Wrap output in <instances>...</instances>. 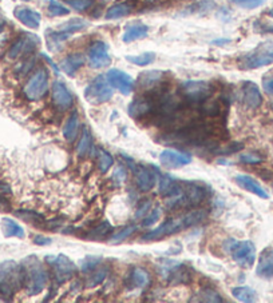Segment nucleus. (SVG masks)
I'll list each match as a JSON object with an SVG mask.
<instances>
[{
    "label": "nucleus",
    "instance_id": "50",
    "mask_svg": "<svg viewBox=\"0 0 273 303\" xmlns=\"http://www.w3.org/2000/svg\"><path fill=\"white\" fill-rule=\"evenodd\" d=\"M263 87H264V90H265V92H268V94L273 95V78L265 79L263 83Z\"/></svg>",
    "mask_w": 273,
    "mask_h": 303
},
{
    "label": "nucleus",
    "instance_id": "21",
    "mask_svg": "<svg viewBox=\"0 0 273 303\" xmlns=\"http://www.w3.org/2000/svg\"><path fill=\"white\" fill-rule=\"evenodd\" d=\"M234 180H236V183L241 187V188L249 191V192H252V194L257 195V197L263 198V199H268V198H269L268 192L264 190L263 187L260 186V183H257V182L253 179L252 176L244 175V174H238V175L234 176Z\"/></svg>",
    "mask_w": 273,
    "mask_h": 303
},
{
    "label": "nucleus",
    "instance_id": "12",
    "mask_svg": "<svg viewBox=\"0 0 273 303\" xmlns=\"http://www.w3.org/2000/svg\"><path fill=\"white\" fill-rule=\"evenodd\" d=\"M39 44V38L34 34H24L16 39V42L10 47L7 52L8 59H18L31 53Z\"/></svg>",
    "mask_w": 273,
    "mask_h": 303
},
{
    "label": "nucleus",
    "instance_id": "16",
    "mask_svg": "<svg viewBox=\"0 0 273 303\" xmlns=\"http://www.w3.org/2000/svg\"><path fill=\"white\" fill-rule=\"evenodd\" d=\"M160 163L166 169H181L192 163V156L177 150H163L160 154Z\"/></svg>",
    "mask_w": 273,
    "mask_h": 303
},
{
    "label": "nucleus",
    "instance_id": "4",
    "mask_svg": "<svg viewBox=\"0 0 273 303\" xmlns=\"http://www.w3.org/2000/svg\"><path fill=\"white\" fill-rule=\"evenodd\" d=\"M24 286V271L21 264L15 261H6L0 263V295L12 298L16 291Z\"/></svg>",
    "mask_w": 273,
    "mask_h": 303
},
{
    "label": "nucleus",
    "instance_id": "48",
    "mask_svg": "<svg viewBox=\"0 0 273 303\" xmlns=\"http://www.w3.org/2000/svg\"><path fill=\"white\" fill-rule=\"evenodd\" d=\"M51 242H53V239L48 238V236L36 235L35 238H34V243L39 244V246H47V244H50Z\"/></svg>",
    "mask_w": 273,
    "mask_h": 303
},
{
    "label": "nucleus",
    "instance_id": "23",
    "mask_svg": "<svg viewBox=\"0 0 273 303\" xmlns=\"http://www.w3.org/2000/svg\"><path fill=\"white\" fill-rule=\"evenodd\" d=\"M83 64H85V57L82 53H71L61 62V70L68 76H72Z\"/></svg>",
    "mask_w": 273,
    "mask_h": 303
},
{
    "label": "nucleus",
    "instance_id": "33",
    "mask_svg": "<svg viewBox=\"0 0 273 303\" xmlns=\"http://www.w3.org/2000/svg\"><path fill=\"white\" fill-rule=\"evenodd\" d=\"M87 27V23H86L85 20H82V19H71V20H68L67 23H64V24L59 25V31L62 32H66V34H70V35H72V34H75L77 31H81V30L86 29Z\"/></svg>",
    "mask_w": 273,
    "mask_h": 303
},
{
    "label": "nucleus",
    "instance_id": "51",
    "mask_svg": "<svg viewBox=\"0 0 273 303\" xmlns=\"http://www.w3.org/2000/svg\"><path fill=\"white\" fill-rule=\"evenodd\" d=\"M3 29H4V19L0 16V32L3 31Z\"/></svg>",
    "mask_w": 273,
    "mask_h": 303
},
{
    "label": "nucleus",
    "instance_id": "43",
    "mask_svg": "<svg viewBox=\"0 0 273 303\" xmlns=\"http://www.w3.org/2000/svg\"><path fill=\"white\" fill-rule=\"evenodd\" d=\"M48 12L51 16H66L70 14V10L67 7L62 6L61 3H58L57 0H51L48 4Z\"/></svg>",
    "mask_w": 273,
    "mask_h": 303
},
{
    "label": "nucleus",
    "instance_id": "53",
    "mask_svg": "<svg viewBox=\"0 0 273 303\" xmlns=\"http://www.w3.org/2000/svg\"><path fill=\"white\" fill-rule=\"evenodd\" d=\"M23 2H29V0H23Z\"/></svg>",
    "mask_w": 273,
    "mask_h": 303
},
{
    "label": "nucleus",
    "instance_id": "32",
    "mask_svg": "<svg viewBox=\"0 0 273 303\" xmlns=\"http://www.w3.org/2000/svg\"><path fill=\"white\" fill-rule=\"evenodd\" d=\"M126 60L130 62L132 64H135V66H139V67H145V66H149L152 64L154 60H156V53L154 52H143L141 55H135V57H132L129 55L126 57Z\"/></svg>",
    "mask_w": 273,
    "mask_h": 303
},
{
    "label": "nucleus",
    "instance_id": "20",
    "mask_svg": "<svg viewBox=\"0 0 273 303\" xmlns=\"http://www.w3.org/2000/svg\"><path fill=\"white\" fill-rule=\"evenodd\" d=\"M257 277L263 279H273V249H265L261 253L259 259V264L256 267Z\"/></svg>",
    "mask_w": 273,
    "mask_h": 303
},
{
    "label": "nucleus",
    "instance_id": "10",
    "mask_svg": "<svg viewBox=\"0 0 273 303\" xmlns=\"http://www.w3.org/2000/svg\"><path fill=\"white\" fill-rule=\"evenodd\" d=\"M233 261L242 268H251L255 264L256 247L251 240L234 242L231 247Z\"/></svg>",
    "mask_w": 273,
    "mask_h": 303
},
{
    "label": "nucleus",
    "instance_id": "52",
    "mask_svg": "<svg viewBox=\"0 0 273 303\" xmlns=\"http://www.w3.org/2000/svg\"><path fill=\"white\" fill-rule=\"evenodd\" d=\"M269 16H270V18H273V10L269 11Z\"/></svg>",
    "mask_w": 273,
    "mask_h": 303
},
{
    "label": "nucleus",
    "instance_id": "37",
    "mask_svg": "<svg viewBox=\"0 0 273 303\" xmlns=\"http://www.w3.org/2000/svg\"><path fill=\"white\" fill-rule=\"evenodd\" d=\"M110 231H111V225L107 222V221H105V222L101 223L100 226H96L95 229L91 230V231L89 233V235H87V238L92 240H100L102 239V238H105V236L110 233Z\"/></svg>",
    "mask_w": 273,
    "mask_h": 303
},
{
    "label": "nucleus",
    "instance_id": "46",
    "mask_svg": "<svg viewBox=\"0 0 273 303\" xmlns=\"http://www.w3.org/2000/svg\"><path fill=\"white\" fill-rule=\"evenodd\" d=\"M240 162L248 163V164H255V163L263 162V159L259 158V156L251 155V154H244V155L240 156Z\"/></svg>",
    "mask_w": 273,
    "mask_h": 303
},
{
    "label": "nucleus",
    "instance_id": "39",
    "mask_svg": "<svg viewBox=\"0 0 273 303\" xmlns=\"http://www.w3.org/2000/svg\"><path fill=\"white\" fill-rule=\"evenodd\" d=\"M15 215L31 225H38V223H42L43 221L42 215L36 214L35 211H30V210H18V211H15Z\"/></svg>",
    "mask_w": 273,
    "mask_h": 303
},
{
    "label": "nucleus",
    "instance_id": "17",
    "mask_svg": "<svg viewBox=\"0 0 273 303\" xmlns=\"http://www.w3.org/2000/svg\"><path fill=\"white\" fill-rule=\"evenodd\" d=\"M241 102L249 109H256L261 106L263 96L259 87L253 81H244L241 87Z\"/></svg>",
    "mask_w": 273,
    "mask_h": 303
},
{
    "label": "nucleus",
    "instance_id": "22",
    "mask_svg": "<svg viewBox=\"0 0 273 303\" xmlns=\"http://www.w3.org/2000/svg\"><path fill=\"white\" fill-rule=\"evenodd\" d=\"M149 34V29L147 25L142 24V23H133V24L126 25L123 35H122V40L125 43H132L134 40H139L146 38Z\"/></svg>",
    "mask_w": 273,
    "mask_h": 303
},
{
    "label": "nucleus",
    "instance_id": "19",
    "mask_svg": "<svg viewBox=\"0 0 273 303\" xmlns=\"http://www.w3.org/2000/svg\"><path fill=\"white\" fill-rule=\"evenodd\" d=\"M14 15L15 18L18 19L21 24H24L26 27H29L31 30L39 29L40 20H42L39 12H36V11L29 7H16L14 11Z\"/></svg>",
    "mask_w": 273,
    "mask_h": 303
},
{
    "label": "nucleus",
    "instance_id": "9",
    "mask_svg": "<svg viewBox=\"0 0 273 303\" xmlns=\"http://www.w3.org/2000/svg\"><path fill=\"white\" fill-rule=\"evenodd\" d=\"M47 261L50 262V266L53 267L55 282L59 283V285L70 281L77 272V266L67 255L59 254L57 257H48Z\"/></svg>",
    "mask_w": 273,
    "mask_h": 303
},
{
    "label": "nucleus",
    "instance_id": "30",
    "mask_svg": "<svg viewBox=\"0 0 273 303\" xmlns=\"http://www.w3.org/2000/svg\"><path fill=\"white\" fill-rule=\"evenodd\" d=\"M70 34L62 31H48L47 32V42H48V48L51 51H58L61 48L62 43L70 38Z\"/></svg>",
    "mask_w": 273,
    "mask_h": 303
},
{
    "label": "nucleus",
    "instance_id": "1",
    "mask_svg": "<svg viewBox=\"0 0 273 303\" xmlns=\"http://www.w3.org/2000/svg\"><path fill=\"white\" fill-rule=\"evenodd\" d=\"M205 219V210H193V211H188L186 214H182V215L167 219L166 222H163L162 225L158 226L157 229L152 230L149 233H146L145 235H142L141 240L142 242L158 240L161 239V238H163V236L171 235V234H176L178 233V231H182V230L198 225V223L204 222Z\"/></svg>",
    "mask_w": 273,
    "mask_h": 303
},
{
    "label": "nucleus",
    "instance_id": "35",
    "mask_svg": "<svg viewBox=\"0 0 273 303\" xmlns=\"http://www.w3.org/2000/svg\"><path fill=\"white\" fill-rule=\"evenodd\" d=\"M198 298H195L193 300H200V302H209V303H221L224 302V299L221 298V295L217 291L212 289H203L197 294Z\"/></svg>",
    "mask_w": 273,
    "mask_h": 303
},
{
    "label": "nucleus",
    "instance_id": "5",
    "mask_svg": "<svg viewBox=\"0 0 273 303\" xmlns=\"http://www.w3.org/2000/svg\"><path fill=\"white\" fill-rule=\"evenodd\" d=\"M273 64V43H263L240 59L242 70H256Z\"/></svg>",
    "mask_w": 273,
    "mask_h": 303
},
{
    "label": "nucleus",
    "instance_id": "25",
    "mask_svg": "<svg viewBox=\"0 0 273 303\" xmlns=\"http://www.w3.org/2000/svg\"><path fill=\"white\" fill-rule=\"evenodd\" d=\"M2 230H3L4 236L7 238H24V230L19 223H16L14 219L10 218H3L2 221Z\"/></svg>",
    "mask_w": 273,
    "mask_h": 303
},
{
    "label": "nucleus",
    "instance_id": "3",
    "mask_svg": "<svg viewBox=\"0 0 273 303\" xmlns=\"http://www.w3.org/2000/svg\"><path fill=\"white\" fill-rule=\"evenodd\" d=\"M21 267L24 271V287L27 295L34 296L42 293L48 282V274L39 258L35 255L24 258L21 262Z\"/></svg>",
    "mask_w": 273,
    "mask_h": 303
},
{
    "label": "nucleus",
    "instance_id": "47",
    "mask_svg": "<svg viewBox=\"0 0 273 303\" xmlns=\"http://www.w3.org/2000/svg\"><path fill=\"white\" fill-rule=\"evenodd\" d=\"M150 207H152V202H145V203L138 208V211L135 212V218H141V216L146 215L147 211L150 210Z\"/></svg>",
    "mask_w": 273,
    "mask_h": 303
},
{
    "label": "nucleus",
    "instance_id": "38",
    "mask_svg": "<svg viewBox=\"0 0 273 303\" xmlns=\"http://www.w3.org/2000/svg\"><path fill=\"white\" fill-rule=\"evenodd\" d=\"M102 262V257H98V255H87L82 259L81 262V270L83 272H91L94 271L98 264Z\"/></svg>",
    "mask_w": 273,
    "mask_h": 303
},
{
    "label": "nucleus",
    "instance_id": "8",
    "mask_svg": "<svg viewBox=\"0 0 273 303\" xmlns=\"http://www.w3.org/2000/svg\"><path fill=\"white\" fill-rule=\"evenodd\" d=\"M47 90H48V74L44 68H39L26 83L23 94L29 100H39L46 95Z\"/></svg>",
    "mask_w": 273,
    "mask_h": 303
},
{
    "label": "nucleus",
    "instance_id": "49",
    "mask_svg": "<svg viewBox=\"0 0 273 303\" xmlns=\"http://www.w3.org/2000/svg\"><path fill=\"white\" fill-rule=\"evenodd\" d=\"M11 211V205L10 202L0 194V212H8Z\"/></svg>",
    "mask_w": 273,
    "mask_h": 303
},
{
    "label": "nucleus",
    "instance_id": "45",
    "mask_svg": "<svg viewBox=\"0 0 273 303\" xmlns=\"http://www.w3.org/2000/svg\"><path fill=\"white\" fill-rule=\"evenodd\" d=\"M113 178L118 184L125 182V179H126V170H125L123 167H117L113 174Z\"/></svg>",
    "mask_w": 273,
    "mask_h": 303
},
{
    "label": "nucleus",
    "instance_id": "15",
    "mask_svg": "<svg viewBox=\"0 0 273 303\" xmlns=\"http://www.w3.org/2000/svg\"><path fill=\"white\" fill-rule=\"evenodd\" d=\"M106 78L111 85V87L118 90L122 95H129L134 90V79L129 74L123 72V71L113 68V70L107 72Z\"/></svg>",
    "mask_w": 273,
    "mask_h": 303
},
{
    "label": "nucleus",
    "instance_id": "36",
    "mask_svg": "<svg viewBox=\"0 0 273 303\" xmlns=\"http://www.w3.org/2000/svg\"><path fill=\"white\" fill-rule=\"evenodd\" d=\"M96 158H98V167H100L101 173H107L109 169H111V166L114 164L113 156L105 150H98Z\"/></svg>",
    "mask_w": 273,
    "mask_h": 303
},
{
    "label": "nucleus",
    "instance_id": "29",
    "mask_svg": "<svg viewBox=\"0 0 273 303\" xmlns=\"http://www.w3.org/2000/svg\"><path fill=\"white\" fill-rule=\"evenodd\" d=\"M232 295L240 302H255L256 300V291L248 286H240V287H234L232 289Z\"/></svg>",
    "mask_w": 273,
    "mask_h": 303
},
{
    "label": "nucleus",
    "instance_id": "18",
    "mask_svg": "<svg viewBox=\"0 0 273 303\" xmlns=\"http://www.w3.org/2000/svg\"><path fill=\"white\" fill-rule=\"evenodd\" d=\"M53 102L57 108L66 111L72 106L74 98L71 95L70 90L63 81H54L53 85Z\"/></svg>",
    "mask_w": 273,
    "mask_h": 303
},
{
    "label": "nucleus",
    "instance_id": "24",
    "mask_svg": "<svg viewBox=\"0 0 273 303\" xmlns=\"http://www.w3.org/2000/svg\"><path fill=\"white\" fill-rule=\"evenodd\" d=\"M150 283V274L145 268L134 267L129 277V285L133 289H145Z\"/></svg>",
    "mask_w": 273,
    "mask_h": 303
},
{
    "label": "nucleus",
    "instance_id": "41",
    "mask_svg": "<svg viewBox=\"0 0 273 303\" xmlns=\"http://www.w3.org/2000/svg\"><path fill=\"white\" fill-rule=\"evenodd\" d=\"M231 3L244 10H255L261 7L265 3V0H231Z\"/></svg>",
    "mask_w": 273,
    "mask_h": 303
},
{
    "label": "nucleus",
    "instance_id": "40",
    "mask_svg": "<svg viewBox=\"0 0 273 303\" xmlns=\"http://www.w3.org/2000/svg\"><path fill=\"white\" fill-rule=\"evenodd\" d=\"M107 274H109V268L107 267L96 270V271L92 272L89 278H87V281H86V286H87V287H94V286L100 285V283H102L103 281L106 279Z\"/></svg>",
    "mask_w": 273,
    "mask_h": 303
},
{
    "label": "nucleus",
    "instance_id": "2",
    "mask_svg": "<svg viewBox=\"0 0 273 303\" xmlns=\"http://www.w3.org/2000/svg\"><path fill=\"white\" fill-rule=\"evenodd\" d=\"M165 197L169 208H182L200 205L205 199L206 190L203 186L190 182H174Z\"/></svg>",
    "mask_w": 273,
    "mask_h": 303
},
{
    "label": "nucleus",
    "instance_id": "11",
    "mask_svg": "<svg viewBox=\"0 0 273 303\" xmlns=\"http://www.w3.org/2000/svg\"><path fill=\"white\" fill-rule=\"evenodd\" d=\"M125 162L133 170L135 175V182L141 191H150L157 182V173L154 170L145 166H137L132 159L125 156Z\"/></svg>",
    "mask_w": 273,
    "mask_h": 303
},
{
    "label": "nucleus",
    "instance_id": "7",
    "mask_svg": "<svg viewBox=\"0 0 273 303\" xmlns=\"http://www.w3.org/2000/svg\"><path fill=\"white\" fill-rule=\"evenodd\" d=\"M213 88L208 81L189 80L182 83V96L189 104H201L212 95Z\"/></svg>",
    "mask_w": 273,
    "mask_h": 303
},
{
    "label": "nucleus",
    "instance_id": "44",
    "mask_svg": "<svg viewBox=\"0 0 273 303\" xmlns=\"http://www.w3.org/2000/svg\"><path fill=\"white\" fill-rule=\"evenodd\" d=\"M160 216H161V210H160V208H157V210H153V211L150 212L149 215L146 216L145 221H143V223H142V226H143V227H150V226H153L154 223L158 222Z\"/></svg>",
    "mask_w": 273,
    "mask_h": 303
},
{
    "label": "nucleus",
    "instance_id": "13",
    "mask_svg": "<svg viewBox=\"0 0 273 303\" xmlns=\"http://www.w3.org/2000/svg\"><path fill=\"white\" fill-rule=\"evenodd\" d=\"M158 107V100L153 96H139L134 99L129 106V115L135 119L149 117L156 114Z\"/></svg>",
    "mask_w": 273,
    "mask_h": 303
},
{
    "label": "nucleus",
    "instance_id": "28",
    "mask_svg": "<svg viewBox=\"0 0 273 303\" xmlns=\"http://www.w3.org/2000/svg\"><path fill=\"white\" fill-rule=\"evenodd\" d=\"M162 76L163 74L161 71H146L139 76L138 85L142 88H153L162 79Z\"/></svg>",
    "mask_w": 273,
    "mask_h": 303
},
{
    "label": "nucleus",
    "instance_id": "26",
    "mask_svg": "<svg viewBox=\"0 0 273 303\" xmlns=\"http://www.w3.org/2000/svg\"><path fill=\"white\" fill-rule=\"evenodd\" d=\"M79 127H81V123H79V118L78 114L74 113L66 120V123L63 126V136L67 142H74L78 136Z\"/></svg>",
    "mask_w": 273,
    "mask_h": 303
},
{
    "label": "nucleus",
    "instance_id": "31",
    "mask_svg": "<svg viewBox=\"0 0 273 303\" xmlns=\"http://www.w3.org/2000/svg\"><path fill=\"white\" fill-rule=\"evenodd\" d=\"M132 12V6L129 4H117V6H113L107 10L105 18L107 20H114V19H121L128 16L129 14Z\"/></svg>",
    "mask_w": 273,
    "mask_h": 303
},
{
    "label": "nucleus",
    "instance_id": "14",
    "mask_svg": "<svg viewBox=\"0 0 273 303\" xmlns=\"http://www.w3.org/2000/svg\"><path fill=\"white\" fill-rule=\"evenodd\" d=\"M89 64L91 68L100 70V68L107 67L111 63L110 53H109V47L105 42L92 43L89 48Z\"/></svg>",
    "mask_w": 273,
    "mask_h": 303
},
{
    "label": "nucleus",
    "instance_id": "27",
    "mask_svg": "<svg viewBox=\"0 0 273 303\" xmlns=\"http://www.w3.org/2000/svg\"><path fill=\"white\" fill-rule=\"evenodd\" d=\"M92 150V137L91 134H90L89 128H83L81 135V139H79L78 145H77V154H78L81 158H85L90 154V151Z\"/></svg>",
    "mask_w": 273,
    "mask_h": 303
},
{
    "label": "nucleus",
    "instance_id": "6",
    "mask_svg": "<svg viewBox=\"0 0 273 303\" xmlns=\"http://www.w3.org/2000/svg\"><path fill=\"white\" fill-rule=\"evenodd\" d=\"M113 87L105 75L96 76L85 90V98L90 104H102L113 98Z\"/></svg>",
    "mask_w": 273,
    "mask_h": 303
},
{
    "label": "nucleus",
    "instance_id": "34",
    "mask_svg": "<svg viewBox=\"0 0 273 303\" xmlns=\"http://www.w3.org/2000/svg\"><path fill=\"white\" fill-rule=\"evenodd\" d=\"M137 226H128V227H125V229L119 230L118 233H114L113 235L109 238V243L110 244H118L121 243V242H123L126 238H129L130 235H133V234L137 231Z\"/></svg>",
    "mask_w": 273,
    "mask_h": 303
},
{
    "label": "nucleus",
    "instance_id": "42",
    "mask_svg": "<svg viewBox=\"0 0 273 303\" xmlns=\"http://www.w3.org/2000/svg\"><path fill=\"white\" fill-rule=\"evenodd\" d=\"M64 2H66L72 10L78 11V12L87 11L89 8H91L92 4H94V0H64Z\"/></svg>",
    "mask_w": 273,
    "mask_h": 303
}]
</instances>
